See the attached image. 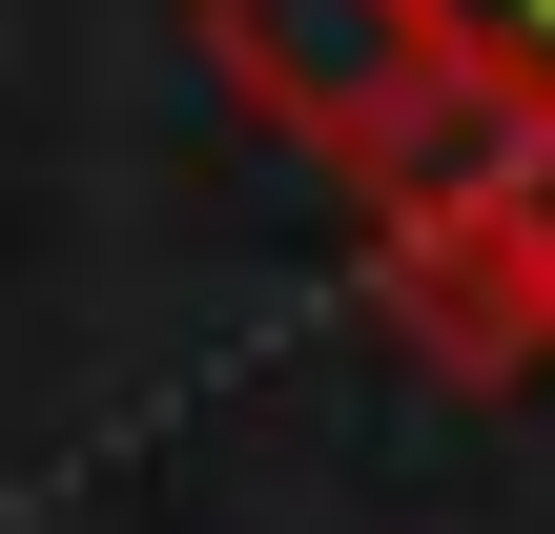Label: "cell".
Wrapping results in <instances>:
<instances>
[{
  "instance_id": "obj_2",
  "label": "cell",
  "mask_w": 555,
  "mask_h": 534,
  "mask_svg": "<svg viewBox=\"0 0 555 534\" xmlns=\"http://www.w3.org/2000/svg\"><path fill=\"white\" fill-rule=\"evenodd\" d=\"M474 41H494V82H515V103H555V0H474Z\"/></svg>"
},
{
  "instance_id": "obj_1",
  "label": "cell",
  "mask_w": 555,
  "mask_h": 534,
  "mask_svg": "<svg viewBox=\"0 0 555 534\" xmlns=\"http://www.w3.org/2000/svg\"><path fill=\"white\" fill-rule=\"evenodd\" d=\"M206 62H227L371 226L433 206V185H474V144L515 123L474 0H206Z\"/></svg>"
}]
</instances>
